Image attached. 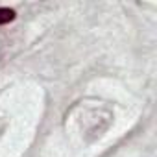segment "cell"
Segmentation results:
<instances>
[{"instance_id":"obj_1","label":"cell","mask_w":157,"mask_h":157,"mask_svg":"<svg viewBox=\"0 0 157 157\" xmlns=\"http://www.w3.org/2000/svg\"><path fill=\"white\" fill-rule=\"evenodd\" d=\"M15 17H17L15 10H11V8H0V26L13 22V21H15Z\"/></svg>"}]
</instances>
